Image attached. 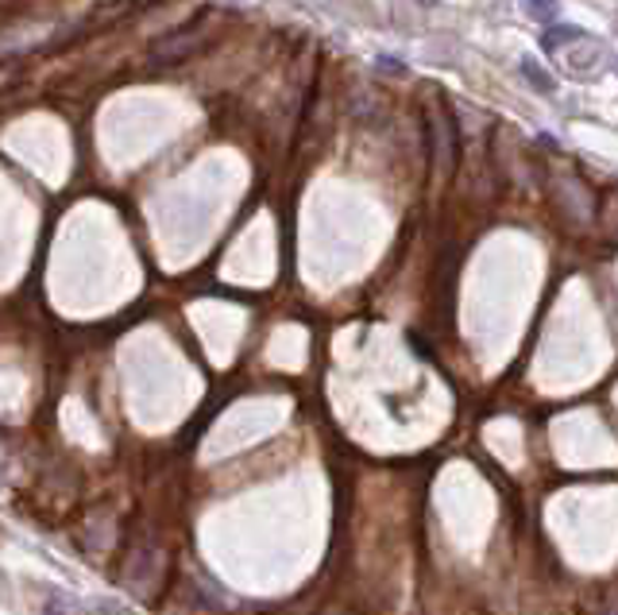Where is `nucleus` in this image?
<instances>
[{"label":"nucleus","instance_id":"1","mask_svg":"<svg viewBox=\"0 0 618 615\" xmlns=\"http://www.w3.org/2000/svg\"><path fill=\"white\" fill-rule=\"evenodd\" d=\"M430 151H433V167H437L440 179L456 171V159H460V140H456V121L448 113L445 101L430 109Z\"/></svg>","mask_w":618,"mask_h":615},{"label":"nucleus","instance_id":"7","mask_svg":"<svg viewBox=\"0 0 618 615\" xmlns=\"http://www.w3.org/2000/svg\"><path fill=\"white\" fill-rule=\"evenodd\" d=\"M47 615H55V612H47Z\"/></svg>","mask_w":618,"mask_h":615},{"label":"nucleus","instance_id":"2","mask_svg":"<svg viewBox=\"0 0 618 615\" xmlns=\"http://www.w3.org/2000/svg\"><path fill=\"white\" fill-rule=\"evenodd\" d=\"M209 35H213V27H205V20H197V24H186L182 32L154 43L151 55H154V62H182V58L197 55V50L209 43Z\"/></svg>","mask_w":618,"mask_h":615},{"label":"nucleus","instance_id":"4","mask_svg":"<svg viewBox=\"0 0 618 615\" xmlns=\"http://www.w3.org/2000/svg\"><path fill=\"white\" fill-rule=\"evenodd\" d=\"M522 75H526L529 82L537 86V93H553V78H549L537 62H529V58H526V62H522Z\"/></svg>","mask_w":618,"mask_h":615},{"label":"nucleus","instance_id":"6","mask_svg":"<svg viewBox=\"0 0 618 615\" xmlns=\"http://www.w3.org/2000/svg\"><path fill=\"white\" fill-rule=\"evenodd\" d=\"M414 4H422V9H433V4H437V0H414Z\"/></svg>","mask_w":618,"mask_h":615},{"label":"nucleus","instance_id":"5","mask_svg":"<svg viewBox=\"0 0 618 615\" xmlns=\"http://www.w3.org/2000/svg\"><path fill=\"white\" fill-rule=\"evenodd\" d=\"M526 12H529V16H537V20H549L557 12V4H553V0H526Z\"/></svg>","mask_w":618,"mask_h":615},{"label":"nucleus","instance_id":"3","mask_svg":"<svg viewBox=\"0 0 618 615\" xmlns=\"http://www.w3.org/2000/svg\"><path fill=\"white\" fill-rule=\"evenodd\" d=\"M553 55L564 58V66H569L572 75H592L595 66H603V47H599V43H595L587 32H580L576 39L561 43V47H557Z\"/></svg>","mask_w":618,"mask_h":615}]
</instances>
